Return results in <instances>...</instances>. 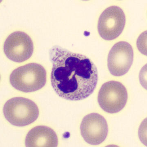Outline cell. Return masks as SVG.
<instances>
[{
    "mask_svg": "<svg viewBox=\"0 0 147 147\" xmlns=\"http://www.w3.org/2000/svg\"><path fill=\"white\" fill-rule=\"evenodd\" d=\"M51 86L60 97L79 101L91 95L98 80L97 68L89 58L58 45L49 52Z\"/></svg>",
    "mask_w": 147,
    "mask_h": 147,
    "instance_id": "cell-1",
    "label": "cell"
},
{
    "mask_svg": "<svg viewBox=\"0 0 147 147\" xmlns=\"http://www.w3.org/2000/svg\"><path fill=\"white\" fill-rule=\"evenodd\" d=\"M46 71L40 64L31 63L14 70L9 77L11 84L16 90L25 92H35L46 83Z\"/></svg>",
    "mask_w": 147,
    "mask_h": 147,
    "instance_id": "cell-2",
    "label": "cell"
},
{
    "mask_svg": "<svg viewBox=\"0 0 147 147\" xmlns=\"http://www.w3.org/2000/svg\"><path fill=\"white\" fill-rule=\"evenodd\" d=\"M6 119L15 126L23 127L37 119L39 110L35 103L22 97L12 98L6 102L3 109Z\"/></svg>",
    "mask_w": 147,
    "mask_h": 147,
    "instance_id": "cell-3",
    "label": "cell"
},
{
    "mask_svg": "<svg viewBox=\"0 0 147 147\" xmlns=\"http://www.w3.org/2000/svg\"><path fill=\"white\" fill-rule=\"evenodd\" d=\"M128 99L126 88L116 81H110L102 85L99 90L98 102L102 109L109 113L119 112L125 107Z\"/></svg>",
    "mask_w": 147,
    "mask_h": 147,
    "instance_id": "cell-4",
    "label": "cell"
},
{
    "mask_svg": "<svg viewBox=\"0 0 147 147\" xmlns=\"http://www.w3.org/2000/svg\"><path fill=\"white\" fill-rule=\"evenodd\" d=\"M125 14L117 6H111L105 9L99 18L98 31L104 40H111L121 34L125 26Z\"/></svg>",
    "mask_w": 147,
    "mask_h": 147,
    "instance_id": "cell-5",
    "label": "cell"
},
{
    "mask_svg": "<svg viewBox=\"0 0 147 147\" xmlns=\"http://www.w3.org/2000/svg\"><path fill=\"white\" fill-rule=\"evenodd\" d=\"M3 50L8 59L20 63L30 58L33 53L34 45L29 35L24 32L16 31L7 38Z\"/></svg>",
    "mask_w": 147,
    "mask_h": 147,
    "instance_id": "cell-6",
    "label": "cell"
},
{
    "mask_svg": "<svg viewBox=\"0 0 147 147\" xmlns=\"http://www.w3.org/2000/svg\"><path fill=\"white\" fill-rule=\"evenodd\" d=\"M134 52L132 46L125 41L117 42L112 47L108 57L110 73L121 76L128 71L133 62Z\"/></svg>",
    "mask_w": 147,
    "mask_h": 147,
    "instance_id": "cell-7",
    "label": "cell"
},
{
    "mask_svg": "<svg viewBox=\"0 0 147 147\" xmlns=\"http://www.w3.org/2000/svg\"><path fill=\"white\" fill-rule=\"evenodd\" d=\"M84 140L89 144L98 145L105 141L108 127L106 119L101 115L92 113L83 118L80 126Z\"/></svg>",
    "mask_w": 147,
    "mask_h": 147,
    "instance_id": "cell-8",
    "label": "cell"
},
{
    "mask_svg": "<svg viewBox=\"0 0 147 147\" xmlns=\"http://www.w3.org/2000/svg\"><path fill=\"white\" fill-rule=\"evenodd\" d=\"M26 147H57L58 139L55 131L50 127L39 125L31 129L25 141Z\"/></svg>",
    "mask_w": 147,
    "mask_h": 147,
    "instance_id": "cell-9",
    "label": "cell"
}]
</instances>
